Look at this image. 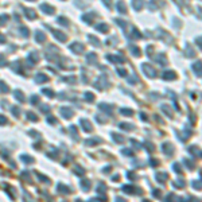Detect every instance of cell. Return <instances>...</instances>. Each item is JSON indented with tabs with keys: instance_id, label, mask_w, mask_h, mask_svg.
<instances>
[{
	"instance_id": "obj_1",
	"label": "cell",
	"mask_w": 202,
	"mask_h": 202,
	"mask_svg": "<svg viewBox=\"0 0 202 202\" xmlns=\"http://www.w3.org/2000/svg\"><path fill=\"white\" fill-rule=\"evenodd\" d=\"M143 71H144L146 74H147L148 77H154L155 76V70L152 69V67H150V65H143Z\"/></svg>"
},
{
	"instance_id": "obj_2",
	"label": "cell",
	"mask_w": 202,
	"mask_h": 202,
	"mask_svg": "<svg viewBox=\"0 0 202 202\" xmlns=\"http://www.w3.org/2000/svg\"><path fill=\"white\" fill-rule=\"evenodd\" d=\"M81 125H82L84 128L86 129V131H91V129H92V125H91V124H88V123H86L85 120H81Z\"/></svg>"
},
{
	"instance_id": "obj_3",
	"label": "cell",
	"mask_w": 202,
	"mask_h": 202,
	"mask_svg": "<svg viewBox=\"0 0 202 202\" xmlns=\"http://www.w3.org/2000/svg\"><path fill=\"white\" fill-rule=\"evenodd\" d=\"M174 77H175V74H174L173 71H169V73H164L163 74V78H166V80H173Z\"/></svg>"
},
{
	"instance_id": "obj_4",
	"label": "cell",
	"mask_w": 202,
	"mask_h": 202,
	"mask_svg": "<svg viewBox=\"0 0 202 202\" xmlns=\"http://www.w3.org/2000/svg\"><path fill=\"white\" fill-rule=\"evenodd\" d=\"M54 35H55V38H58V39H61V40H65V39H66V36L62 35V33H60V31H55Z\"/></svg>"
},
{
	"instance_id": "obj_5",
	"label": "cell",
	"mask_w": 202,
	"mask_h": 202,
	"mask_svg": "<svg viewBox=\"0 0 202 202\" xmlns=\"http://www.w3.org/2000/svg\"><path fill=\"white\" fill-rule=\"evenodd\" d=\"M46 80H47V78H46L43 74H38V76H36V78H35L36 82H42V81H46Z\"/></svg>"
},
{
	"instance_id": "obj_6",
	"label": "cell",
	"mask_w": 202,
	"mask_h": 202,
	"mask_svg": "<svg viewBox=\"0 0 202 202\" xmlns=\"http://www.w3.org/2000/svg\"><path fill=\"white\" fill-rule=\"evenodd\" d=\"M43 39H45V35H43L42 33H36V40L40 42V40H43Z\"/></svg>"
},
{
	"instance_id": "obj_7",
	"label": "cell",
	"mask_w": 202,
	"mask_h": 202,
	"mask_svg": "<svg viewBox=\"0 0 202 202\" xmlns=\"http://www.w3.org/2000/svg\"><path fill=\"white\" fill-rule=\"evenodd\" d=\"M14 94H15V96H18V100H20V101H23V100H24L23 96H22V93H20L19 91H16V92L14 93Z\"/></svg>"
},
{
	"instance_id": "obj_8",
	"label": "cell",
	"mask_w": 202,
	"mask_h": 202,
	"mask_svg": "<svg viewBox=\"0 0 202 202\" xmlns=\"http://www.w3.org/2000/svg\"><path fill=\"white\" fill-rule=\"evenodd\" d=\"M86 97H88V98H86V100H88V101H92L93 100V94H91V93H86Z\"/></svg>"
},
{
	"instance_id": "obj_9",
	"label": "cell",
	"mask_w": 202,
	"mask_h": 202,
	"mask_svg": "<svg viewBox=\"0 0 202 202\" xmlns=\"http://www.w3.org/2000/svg\"><path fill=\"white\" fill-rule=\"evenodd\" d=\"M97 30H101V31H107V26H97Z\"/></svg>"
},
{
	"instance_id": "obj_10",
	"label": "cell",
	"mask_w": 202,
	"mask_h": 202,
	"mask_svg": "<svg viewBox=\"0 0 202 202\" xmlns=\"http://www.w3.org/2000/svg\"><path fill=\"white\" fill-rule=\"evenodd\" d=\"M121 112V113H124V115H132V111H120Z\"/></svg>"
},
{
	"instance_id": "obj_11",
	"label": "cell",
	"mask_w": 202,
	"mask_h": 202,
	"mask_svg": "<svg viewBox=\"0 0 202 202\" xmlns=\"http://www.w3.org/2000/svg\"><path fill=\"white\" fill-rule=\"evenodd\" d=\"M0 124H5V117H2V116H0Z\"/></svg>"
}]
</instances>
